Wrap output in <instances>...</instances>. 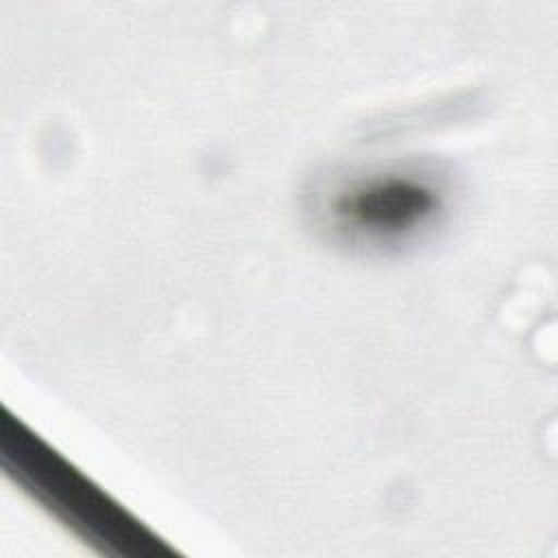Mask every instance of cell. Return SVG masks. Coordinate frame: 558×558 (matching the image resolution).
<instances>
[{
    "mask_svg": "<svg viewBox=\"0 0 558 558\" xmlns=\"http://www.w3.org/2000/svg\"><path fill=\"white\" fill-rule=\"evenodd\" d=\"M442 207L438 187L414 174H371L338 190L329 214L340 229L379 242L401 240L429 225Z\"/></svg>",
    "mask_w": 558,
    "mask_h": 558,
    "instance_id": "obj_1",
    "label": "cell"
}]
</instances>
